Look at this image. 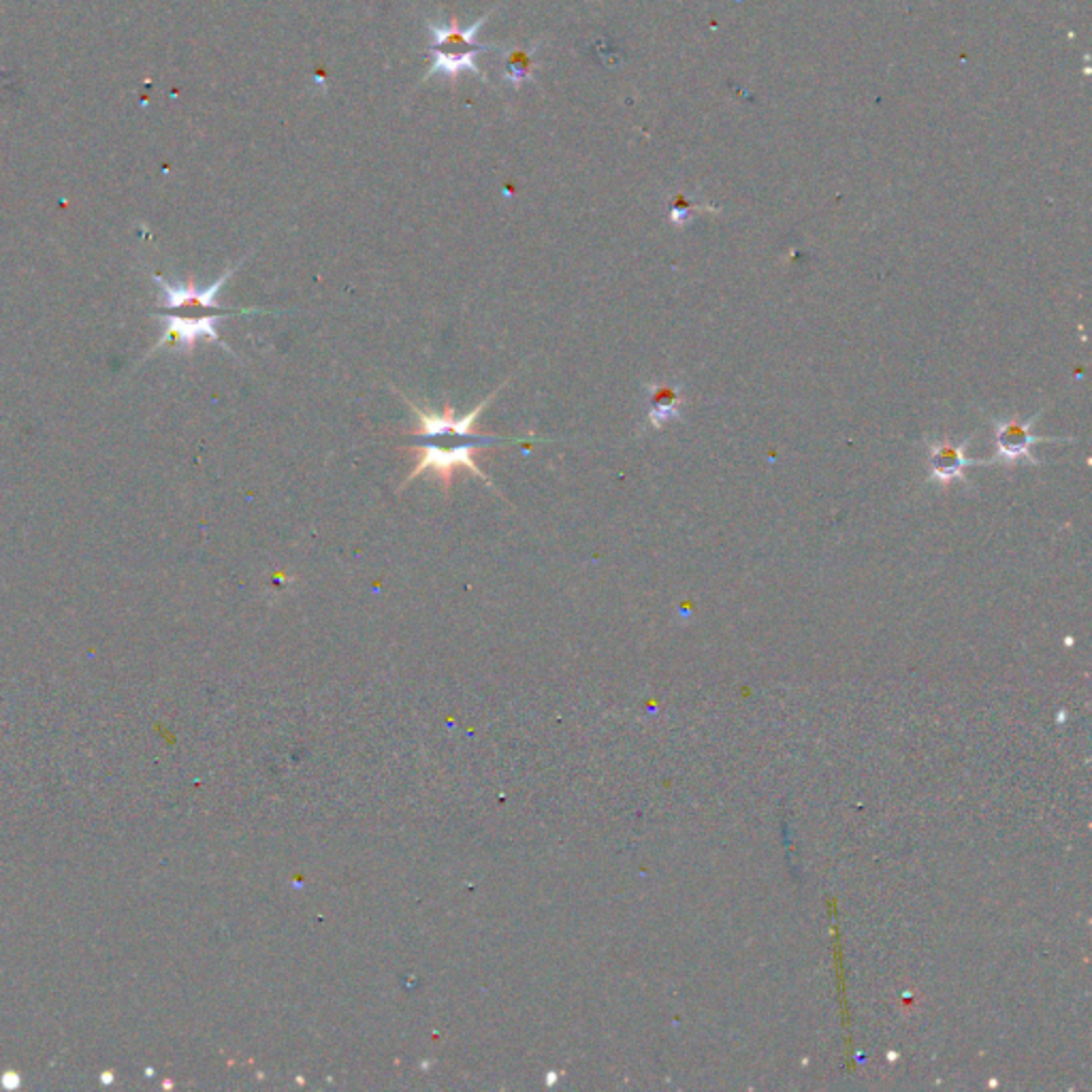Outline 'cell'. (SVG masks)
Masks as SVG:
<instances>
[{
	"instance_id": "obj_3",
	"label": "cell",
	"mask_w": 1092,
	"mask_h": 1092,
	"mask_svg": "<svg viewBox=\"0 0 1092 1092\" xmlns=\"http://www.w3.org/2000/svg\"><path fill=\"white\" fill-rule=\"evenodd\" d=\"M484 20L487 18H480L474 26L465 30L457 28L455 22L446 24V26H433V24H429L431 32L429 54L433 59L429 76L442 73V76L455 77L462 71L480 73V69L476 67V59H479V54L484 52L487 47L476 43V30L482 26Z\"/></svg>"
},
{
	"instance_id": "obj_6",
	"label": "cell",
	"mask_w": 1092,
	"mask_h": 1092,
	"mask_svg": "<svg viewBox=\"0 0 1092 1092\" xmlns=\"http://www.w3.org/2000/svg\"><path fill=\"white\" fill-rule=\"evenodd\" d=\"M647 404H648V423L653 427L666 425L668 421H675L683 414V393L679 387L668 382H651L647 384Z\"/></svg>"
},
{
	"instance_id": "obj_4",
	"label": "cell",
	"mask_w": 1092,
	"mask_h": 1092,
	"mask_svg": "<svg viewBox=\"0 0 1092 1092\" xmlns=\"http://www.w3.org/2000/svg\"><path fill=\"white\" fill-rule=\"evenodd\" d=\"M1044 410H1039V412H1034V416L1031 418H1022V416H1009V418H995L992 425H995V438H997V457L992 459V462H1005V463H1016V462H1031L1033 465H1037L1039 462L1031 455V448L1033 445H1037V442H1061V438H1044V435H1034L1033 433V425L1037 423V418L1041 416Z\"/></svg>"
},
{
	"instance_id": "obj_5",
	"label": "cell",
	"mask_w": 1092,
	"mask_h": 1092,
	"mask_svg": "<svg viewBox=\"0 0 1092 1092\" xmlns=\"http://www.w3.org/2000/svg\"><path fill=\"white\" fill-rule=\"evenodd\" d=\"M971 445V438L965 442H934L931 445V479L941 484H949L954 480H966L965 467L966 465H982L988 462H980V459H968L965 455L966 446Z\"/></svg>"
},
{
	"instance_id": "obj_2",
	"label": "cell",
	"mask_w": 1092,
	"mask_h": 1092,
	"mask_svg": "<svg viewBox=\"0 0 1092 1092\" xmlns=\"http://www.w3.org/2000/svg\"><path fill=\"white\" fill-rule=\"evenodd\" d=\"M235 269L225 271L216 282L208 289H196L194 284L188 286H174L162 277H156L162 294H165V306L156 310L162 320H165V331H162L160 340L156 342L154 350L160 348H174L182 352H191L194 344L199 340H210L223 344L216 329L218 320L235 314H252V311H262L260 308H242L231 310L223 308L218 303V293L223 289L225 282L235 274Z\"/></svg>"
},
{
	"instance_id": "obj_7",
	"label": "cell",
	"mask_w": 1092,
	"mask_h": 1092,
	"mask_svg": "<svg viewBox=\"0 0 1092 1092\" xmlns=\"http://www.w3.org/2000/svg\"><path fill=\"white\" fill-rule=\"evenodd\" d=\"M531 73V54L529 52H514L506 62V79L511 84L519 86Z\"/></svg>"
},
{
	"instance_id": "obj_1",
	"label": "cell",
	"mask_w": 1092,
	"mask_h": 1092,
	"mask_svg": "<svg viewBox=\"0 0 1092 1092\" xmlns=\"http://www.w3.org/2000/svg\"><path fill=\"white\" fill-rule=\"evenodd\" d=\"M497 391L491 393L487 399L480 401V406H476L472 412H467L463 416H457L453 406H446L442 412H431V410L416 406L412 399H408L399 393V395L408 401V406L412 408L418 421V427L412 431L416 445L408 446V450H412V453L418 455V462L414 465V470L408 474V479L401 482V489H406L410 482L416 480L418 476H423L425 472H433L435 479L440 480L442 489H445V494H448L450 484H453V476L459 467L472 472L474 476H479V479L494 487V482H491L489 476L480 470L474 457L479 455L480 448H489L494 445H519V442H523V438H504V435H491V433L484 435L476 431L479 416L482 414V410L491 404V399L497 395Z\"/></svg>"
}]
</instances>
